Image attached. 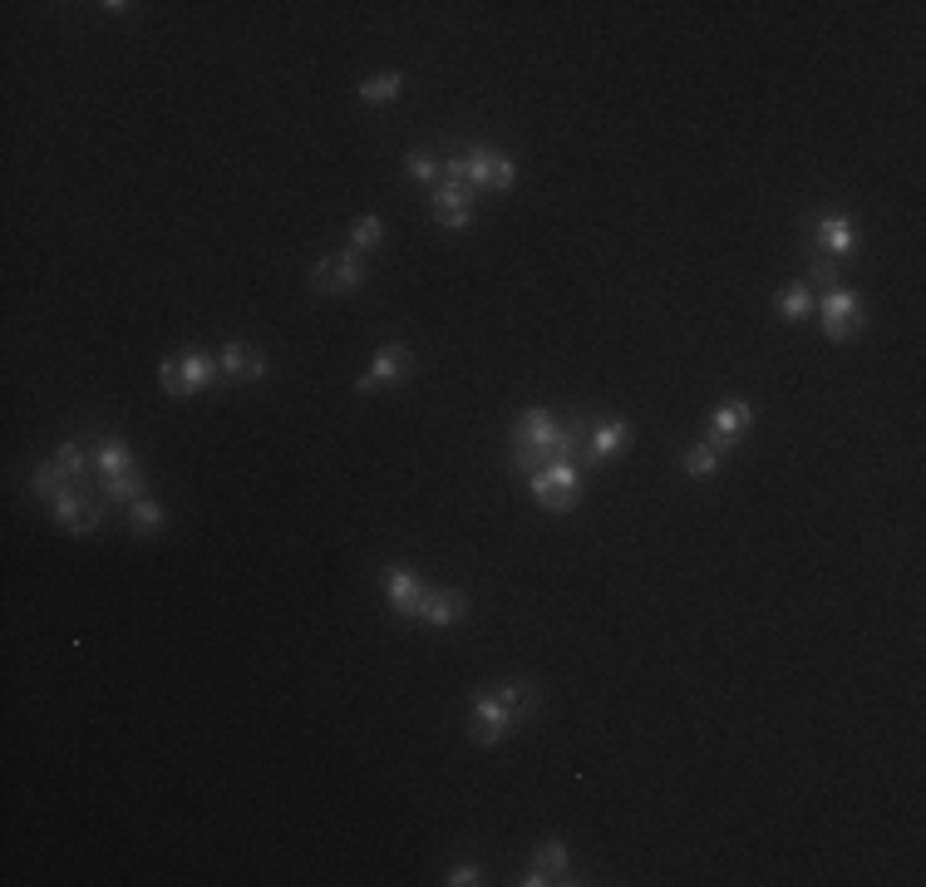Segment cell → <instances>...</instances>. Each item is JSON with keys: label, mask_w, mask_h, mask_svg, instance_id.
<instances>
[{"label": "cell", "mask_w": 926, "mask_h": 887, "mask_svg": "<svg viewBox=\"0 0 926 887\" xmlns=\"http://www.w3.org/2000/svg\"><path fill=\"white\" fill-rule=\"evenodd\" d=\"M434 222L439 227H469L473 222V188L469 183H439L434 193Z\"/></svg>", "instance_id": "obj_10"}, {"label": "cell", "mask_w": 926, "mask_h": 887, "mask_svg": "<svg viewBox=\"0 0 926 887\" xmlns=\"http://www.w3.org/2000/svg\"><path fill=\"white\" fill-rule=\"evenodd\" d=\"M808 232H814V242L823 247V257H852V252H858V227H852L848 217H818Z\"/></svg>", "instance_id": "obj_15"}, {"label": "cell", "mask_w": 926, "mask_h": 887, "mask_svg": "<svg viewBox=\"0 0 926 887\" xmlns=\"http://www.w3.org/2000/svg\"><path fill=\"white\" fill-rule=\"evenodd\" d=\"M528 489L547 513H572L582 503V473H577V463H547V469L528 473Z\"/></svg>", "instance_id": "obj_2"}, {"label": "cell", "mask_w": 926, "mask_h": 887, "mask_svg": "<svg viewBox=\"0 0 926 887\" xmlns=\"http://www.w3.org/2000/svg\"><path fill=\"white\" fill-rule=\"evenodd\" d=\"M582 425H557L547 409H528V415L518 419V429H513V444H508V459L518 473H538L547 463H572L577 453H582Z\"/></svg>", "instance_id": "obj_1"}, {"label": "cell", "mask_w": 926, "mask_h": 887, "mask_svg": "<svg viewBox=\"0 0 926 887\" xmlns=\"http://www.w3.org/2000/svg\"><path fill=\"white\" fill-rule=\"evenodd\" d=\"M493 695H498V701H503V710L513 715V725H518V730H523V725L532 720V715L542 710V691H538V685H532V681H503V685H498V691H493Z\"/></svg>", "instance_id": "obj_13"}, {"label": "cell", "mask_w": 926, "mask_h": 887, "mask_svg": "<svg viewBox=\"0 0 926 887\" xmlns=\"http://www.w3.org/2000/svg\"><path fill=\"white\" fill-rule=\"evenodd\" d=\"M385 601H389V611L395 617H414V621H424V607H429V587L419 583L409 567H389L385 573Z\"/></svg>", "instance_id": "obj_7"}, {"label": "cell", "mask_w": 926, "mask_h": 887, "mask_svg": "<svg viewBox=\"0 0 926 887\" xmlns=\"http://www.w3.org/2000/svg\"><path fill=\"white\" fill-rule=\"evenodd\" d=\"M449 887H473V883H483V873L473 868V863H459V868H449Z\"/></svg>", "instance_id": "obj_29"}, {"label": "cell", "mask_w": 926, "mask_h": 887, "mask_svg": "<svg viewBox=\"0 0 926 887\" xmlns=\"http://www.w3.org/2000/svg\"><path fill=\"white\" fill-rule=\"evenodd\" d=\"M217 370H223L227 380H267V355L247 341H232L227 351L217 355Z\"/></svg>", "instance_id": "obj_14"}, {"label": "cell", "mask_w": 926, "mask_h": 887, "mask_svg": "<svg viewBox=\"0 0 926 887\" xmlns=\"http://www.w3.org/2000/svg\"><path fill=\"white\" fill-rule=\"evenodd\" d=\"M65 489H69V479H65V469H60L55 459L40 463V469L30 473V493H35V499H50V503H55Z\"/></svg>", "instance_id": "obj_21"}, {"label": "cell", "mask_w": 926, "mask_h": 887, "mask_svg": "<svg viewBox=\"0 0 926 887\" xmlns=\"http://www.w3.org/2000/svg\"><path fill=\"white\" fill-rule=\"evenodd\" d=\"M804 287H818V291H838V287H843V277H838V261L818 252V257L808 261V281H804Z\"/></svg>", "instance_id": "obj_26"}, {"label": "cell", "mask_w": 926, "mask_h": 887, "mask_svg": "<svg viewBox=\"0 0 926 887\" xmlns=\"http://www.w3.org/2000/svg\"><path fill=\"white\" fill-rule=\"evenodd\" d=\"M99 489H104V499H109V509H123V503H139V499H143V469L119 473V479L99 483Z\"/></svg>", "instance_id": "obj_19"}, {"label": "cell", "mask_w": 926, "mask_h": 887, "mask_svg": "<svg viewBox=\"0 0 926 887\" xmlns=\"http://www.w3.org/2000/svg\"><path fill=\"white\" fill-rule=\"evenodd\" d=\"M409 370H414V351H409V345H380L375 361H370V375L355 380V389H360V395H375L380 385H399Z\"/></svg>", "instance_id": "obj_8"}, {"label": "cell", "mask_w": 926, "mask_h": 887, "mask_svg": "<svg viewBox=\"0 0 926 887\" xmlns=\"http://www.w3.org/2000/svg\"><path fill=\"white\" fill-rule=\"evenodd\" d=\"M686 473H690V479H710V473H720V453H714L704 439L690 444V449H686Z\"/></svg>", "instance_id": "obj_25"}, {"label": "cell", "mask_w": 926, "mask_h": 887, "mask_svg": "<svg viewBox=\"0 0 926 887\" xmlns=\"http://www.w3.org/2000/svg\"><path fill=\"white\" fill-rule=\"evenodd\" d=\"M814 311H818V296H814V287H804V281L788 287L784 301H778V316H784V321H808Z\"/></svg>", "instance_id": "obj_22"}, {"label": "cell", "mask_w": 926, "mask_h": 887, "mask_svg": "<svg viewBox=\"0 0 926 887\" xmlns=\"http://www.w3.org/2000/svg\"><path fill=\"white\" fill-rule=\"evenodd\" d=\"M89 459H94V479H99V483H109V479H119V473L139 469V459H133V449L123 439H104L99 449L89 453Z\"/></svg>", "instance_id": "obj_16"}, {"label": "cell", "mask_w": 926, "mask_h": 887, "mask_svg": "<svg viewBox=\"0 0 926 887\" xmlns=\"http://www.w3.org/2000/svg\"><path fill=\"white\" fill-rule=\"evenodd\" d=\"M360 281H365V267H360L355 252L321 257V261H315V271H311V287L321 296H351V291H360Z\"/></svg>", "instance_id": "obj_5"}, {"label": "cell", "mask_w": 926, "mask_h": 887, "mask_svg": "<svg viewBox=\"0 0 926 887\" xmlns=\"http://www.w3.org/2000/svg\"><path fill=\"white\" fill-rule=\"evenodd\" d=\"M528 887H547V883H577L572 878V853L562 848V843H542L538 848V858H532V868H528V878H523Z\"/></svg>", "instance_id": "obj_11"}, {"label": "cell", "mask_w": 926, "mask_h": 887, "mask_svg": "<svg viewBox=\"0 0 926 887\" xmlns=\"http://www.w3.org/2000/svg\"><path fill=\"white\" fill-rule=\"evenodd\" d=\"M469 617V597L459 587H429V607H424V621L429 627H454V621Z\"/></svg>", "instance_id": "obj_17"}, {"label": "cell", "mask_w": 926, "mask_h": 887, "mask_svg": "<svg viewBox=\"0 0 926 887\" xmlns=\"http://www.w3.org/2000/svg\"><path fill=\"white\" fill-rule=\"evenodd\" d=\"M459 163H463V183L469 188H498V193H508V188L518 183V163L493 153V148H483V143L463 148Z\"/></svg>", "instance_id": "obj_3"}, {"label": "cell", "mask_w": 926, "mask_h": 887, "mask_svg": "<svg viewBox=\"0 0 926 887\" xmlns=\"http://www.w3.org/2000/svg\"><path fill=\"white\" fill-rule=\"evenodd\" d=\"M355 94H360L365 104H395L399 94H405V74H399V70H389V74H375V79H365V84H360V89H355Z\"/></svg>", "instance_id": "obj_20"}, {"label": "cell", "mask_w": 926, "mask_h": 887, "mask_svg": "<svg viewBox=\"0 0 926 887\" xmlns=\"http://www.w3.org/2000/svg\"><path fill=\"white\" fill-rule=\"evenodd\" d=\"M177 370H183V399H187V395H197V389H207V385H213V375H223L213 355H203V351L177 355Z\"/></svg>", "instance_id": "obj_18"}, {"label": "cell", "mask_w": 926, "mask_h": 887, "mask_svg": "<svg viewBox=\"0 0 926 887\" xmlns=\"http://www.w3.org/2000/svg\"><path fill=\"white\" fill-rule=\"evenodd\" d=\"M626 449H631V425H626V419H606V425H596L592 435H586L582 459L586 463H606L612 453H626Z\"/></svg>", "instance_id": "obj_12"}, {"label": "cell", "mask_w": 926, "mask_h": 887, "mask_svg": "<svg viewBox=\"0 0 926 887\" xmlns=\"http://www.w3.org/2000/svg\"><path fill=\"white\" fill-rule=\"evenodd\" d=\"M129 533H133V537H153V533H163V509H158L153 499L129 503Z\"/></svg>", "instance_id": "obj_23"}, {"label": "cell", "mask_w": 926, "mask_h": 887, "mask_svg": "<svg viewBox=\"0 0 926 887\" xmlns=\"http://www.w3.org/2000/svg\"><path fill=\"white\" fill-rule=\"evenodd\" d=\"M750 425H754V405H750V399H724V405L710 415L704 444H710L714 453H730L734 444H744V435H750Z\"/></svg>", "instance_id": "obj_4"}, {"label": "cell", "mask_w": 926, "mask_h": 887, "mask_svg": "<svg viewBox=\"0 0 926 887\" xmlns=\"http://www.w3.org/2000/svg\"><path fill=\"white\" fill-rule=\"evenodd\" d=\"M862 331V306L852 291H823V335L828 341H852Z\"/></svg>", "instance_id": "obj_9"}, {"label": "cell", "mask_w": 926, "mask_h": 887, "mask_svg": "<svg viewBox=\"0 0 926 887\" xmlns=\"http://www.w3.org/2000/svg\"><path fill=\"white\" fill-rule=\"evenodd\" d=\"M513 730H518V725H513V715L503 710V701L498 695H478V701H473V710H469V739L473 745H503V739H508Z\"/></svg>", "instance_id": "obj_6"}, {"label": "cell", "mask_w": 926, "mask_h": 887, "mask_svg": "<svg viewBox=\"0 0 926 887\" xmlns=\"http://www.w3.org/2000/svg\"><path fill=\"white\" fill-rule=\"evenodd\" d=\"M380 242H385V222L380 217H360L351 227V252H355V257H360V252H375Z\"/></svg>", "instance_id": "obj_24"}, {"label": "cell", "mask_w": 926, "mask_h": 887, "mask_svg": "<svg viewBox=\"0 0 926 887\" xmlns=\"http://www.w3.org/2000/svg\"><path fill=\"white\" fill-rule=\"evenodd\" d=\"M158 380H163V389L173 399H183V370H177V355H168V361L158 365Z\"/></svg>", "instance_id": "obj_28"}, {"label": "cell", "mask_w": 926, "mask_h": 887, "mask_svg": "<svg viewBox=\"0 0 926 887\" xmlns=\"http://www.w3.org/2000/svg\"><path fill=\"white\" fill-rule=\"evenodd\" d=\"M405 173H409V178H414V183H434V178H439V173H444V168H439V163H434V153H424V148H414V153H409V158H405Z\"/></svg>", "instance_id": "obj_27"}]
</instances>
